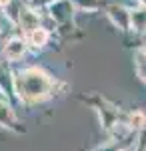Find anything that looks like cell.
Masks as SVG:
<instances>
[{
  "label": "cell",
  "mask_w": 146,
  "mask_h": 151,
  "mask_svg": "<svg viewBox=\"0 0 146 151\" xmlns=\"http://www.w3.org/2000/svg\"><path fill=\"white\" fill-rule=\"evenodd\" d=\"M52 81L48 79L44 70L40 69H26L16 77V91L26 101H40L50 91Z\"/></svg>",
  "instance_id": "1"
},
{
  "label": "cell",
  "mask_w": 146,
  "mask_h": 151,
  "mask_svg": "<svg viewBox=\"0 0 146 151\" xmlns=\"http://www.w3.org/2000/svg\"><path fill=\"white\" fill-rule=\"evenodd\" d=\"M24 52H26V42L22 38H10L4 47V55L8 60H18L24 57Z\"/></svg>",
  "instance_id": "2"
},
{
  "label": "cell",
  "mask_w": 146,
  "mask_h": 151,
  "mask_svg": "<svg viewBox=\"0 0 146 151\" xmlns=\"http://www.w3.org/2000/svg\"><path fill=\"white\" fill-rule=\"evenodd\" d=\"M20 24L26 32H32L34 28H38V14L30 8H24L20 10Z\"/></svg>",
  "instance_id": "3"
},
{
  "label": "cell",
  "mask_w": 146,
  "mask_h": 151,
  "mask_svg": "<svg viewBox=\"0 0 146 151\" xmlns=\"http://www.w3.org/2000/svg\"><path fill=\"white\" fill-rule=\"evenodd\" d=\"M130 26L136 30H146V6L130 10Z\"/></svg>",
  "instance_id": "4"
},
{
  "label": "cell",
  "mask_w": 146,
  "mask_h": 151,
  "mask_svg": "<svg viewBox=\"0 0 146 151\" xmlns=\"http://www.w3.org/2000/svg\"><path fill=\"white\" fill-rule=\"evenodd\" d=\"M28 42L32 47H44L46 42H48V30L42 28V26L34 28L32 32H28Z\"/></svg>",
  "instance_id": "5"
},
{
  "label": "cell",
  "mask_w": 146,
  "mask_h": 151,
  "mask_svg": "<svg viewBox=\"0 0 146 151\" xmlns=\"http://www.w3.org/2000/svg\"><path fill=\"white\" fill-rule=\"evenodd\" d=\"M14 121H16L14 111H12L4 101H0V125H2V127H12Z\"/></svg>",
  "instance_id": "6"
},
{
  "label": "cell",
  "mask_w": 146,
  "mask_h": 151,
  "mask_svg": "<svg viewBox=\"0 0 146 151\" xmlns=\"http://www.w3.org/2000/svg\"><path fill=\"white\" fill-rule=\"evenodd\" d=\"M134 60H136V75L146 83V57L142 55V50H140V52H136Z\"/></svg>",
  "instance_id": "7"
},
{
  "label": "cell",
  "mask_w": 146,
  "mask_h": 151,
  "mask_svg": "<svg viewBox=\"0 0 146 151\" xmlns=\"http://www.w3.org/2000/svg\"><path fill=\"white\" fill-rule=\"evenodd\" d=\"M144 123H146L144 113H140V111H134V113L130 115V127H134V129H142V127H144Z\"/></svg>",
  "instance_id": "8"
},
{
  "label": "cell",
  "mask_w": 146,
  "mask_h": 151,
  "mask_svg": "<svg viewBox=\"0 0 146 151\" xmlns=\"http://www.w3.org/2000/svg\"><path fill=\"white\" fill-rule=\"evenodd\" d=\"M76 6H80V8H86V10H94L96 6H98V2L100 0H72Z\"/></svg>",
  "instance_id": "9"
},
{
  "label": "cell",
  "mask_w": 146,
  "mask_h": 151,
  "mask_svg": "<svg viewBox=\"0 0 146 151\" xmlns=\"http://www.w3.org/2000/svg\"><path fill=\"white\" fill-rule=\"evenodd\" d=\"M10 4V0H0V6H8Z\"/></svg>",
  "instance_id": "10"
},
{
  "label": "cell",
  "mask_w": 146,
  "mask_h": 151,
  "mask_svg": "<svg viewBox=\"0 0 146 151\" xmlns=\"http://www.w3.org/2000/svg\"><path fill=\"white\" fill-rule=\"evenodd\" d=\"M142 55H144V57H146V45H144V48H142Z\"/></svg>",
  "instance_id": "11"
},
{
  "label": "cell",
  "mask_w": 146,
  "mask_h": 151,
  "mask_svg": "<svg viewBox=\"0 0 146 151\" xmlns=\"http://www.w3.org/2000/svg\"><path fill=\"white\" fill-rule=\"evenodd\" d=\"M140 2H142V6H146V0H140Z\"/></svg>",
  "instance_id": "12"
}]
</instances>
